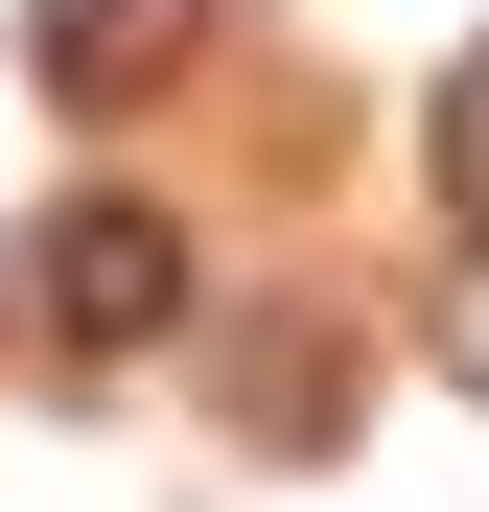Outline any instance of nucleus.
Segmentation results:
<instances>
[{"label":"nucleus","mask_w":489,"mask_h":512,"mask_svg":"<svg viewBox=\"0 0 489 512\" xmlns=\"http://www.w3.org/2000/svg\"><path fill=\"white\" fill-rule=\"evenodd\" d=\"M210 24H233V0H24V70H47L70 117H140V94H163Z\"/></svg>","instance_id":"f03ea898"},{"label":"nucleus","mask_w":489,"mask_h":512,"mask_svg":"<svg viewBox=\"0 0 489 512\" xmlns=\"http://www.w3.org/2000/svg\"><path fill=\"white\" fill-rule=\"evenodd\" d=\"M443 373L489 396V256H466V280H443Z\"/></svg>","instance_id":"20e7f679"},{"label":"nucleus","mask_w":489,"mask_h":512,"mask_svg":"<svg viewBox=\"0 0 489 512\" xmlns=\"http://www.w3.org/2000/svg\"><path fill=\"white\" fill-rule=\"evenodd\" d=\"M420 187H443V233H489V47L420 94Z\"/></svg>","instance_id":"7ed1b4c3"},{"label":"nucleus","mask_w":489,"mask_h":512,"mask_svg":"<svg viewBox=\"0 0 489 512\" xmlns=\"http://www.w3.org/2000/svg\"><path fill=\"white\" fill-rule=\"evenodd\" d=\"M24 303H47V350H163V326H187V210L70 187V210H47V256H24Z\"/></svg>","instance_id":"f257e3e1"}]
</instances>
